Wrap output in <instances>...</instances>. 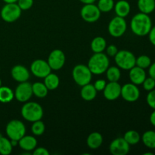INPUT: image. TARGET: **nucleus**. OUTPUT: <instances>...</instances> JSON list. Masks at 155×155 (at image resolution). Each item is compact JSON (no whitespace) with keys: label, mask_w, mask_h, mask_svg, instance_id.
Returning <instances> with one entry per match:
<instances>
[{"label":"nucleus","mask_w":155,"mask_h":155,"mask_svg":"<svg viewBox=\"0 0 155 155\" xmlns=\"http://www.w3.org/2000/svg\"><path fill=\"white\" fill-rule=\"evenodd\" d=\"M130 27L133 33L136 36H147L152 27L151 18L147 14L142 13V12L136 14L132 18Z\"/></svg>","instance_id":"f257e3e1"},{"label":"nucleus","mask_w":155,"mask_h":155,"mask_svg":"<svg viewBox=\"0 0 155 155\" xmlns=\"http://www.w3.org/2000/svg\"><path fill=\"white\" fill-rule=\"evenodd\" d=\"M110 61L107 54L103 52L94 53L93 55L89 58L88 65L92 74L100 75L106 72L109 68Z\"/></svg>","instance_id":"f03ea898"},{"label":"nucleus","mask_w":155,"mask_h":155,"mask_svg":"<svg viewBox=\"0 0 155 155\" xmlns=\"http://www.w3.org/2000/svg\"><path fill=\"white\" fill-rule=\"evenodd\" d=\"M21 115L26 120L33 123L42 119L43 117V109L38 103L27 101L21 108Z\"/></svg>","instance_id":"7ed1b4c3"},{"label":"nucleus","mask_w":155,"mask_h":155,"mask_svg":"<svg viewBox=\"0 0 155 155\" xmlns=\"http://www.w3.org/2000/svg\"><path fill=\"white\" fill-rule=\"evenodd\" d=\"M114 60L120 69L130 71L131 68L136 66V56L133 52L127 50L118 51L114 56Z\"/></svg>","instance_id":"20e7f679"},{"label":"nucleus","mask_w":155,"mask_h":155,"mask_svg":"<svg viewBox=\"0 0 155 155\" xmlns=\"http://www.w3.org/2000/svg\"><path fill=\"white\" fill-rule=\"evenodd\" d=\"M5 133L10 140L19 141L26 134L25 125L19 120H12L6 125Z\"/></svg>","instance_id":"39448f33"},{"label":"nucleus","mask_w":155,"mask_h":155,"mask_svg":"<svg viewBox=\"0 0 155 155\" xmlns=\"http://www.w3.org/2000/svg\"><path fill=\"white\" fill-rule=\"evenodd\" d=\"M73 79L77 85L80 86L90 83L92 78V73L89 67L84 64H77L72 71Z\"/></svg>","instance_id":"423d86ee"},{"label":"nucleus","mask_w":155,"mask_h":155,"mask_svg":"<svg viewBox=\"0 0 155 155\" xmlns=\"http://www.w3.org/2000/svg\"><path fill=\"white\" fill-rule=\"evenodd\" d=\"M21 10L17 2L6 3L2 8L0 15L2 19L7 23H13L19 19L21 15Z\"/></svg>","instance_id":"0eeeda50"},{"label":"nucleus","mask_w":155,"mask_h":155,"mask_svg":"<svg viewBox=\"0 0 155 155\" xmlns=\"http://www.w3.org/2000/svg\"><path fill=\"white\" fill-rule=\"evenodd\" d=\"M127 29V24L124 18L116 16L110 20L109 22L108 30L109 33L111 36L118 38L122 36L126 33Z\"/></svg>","instance_id":"6e6552de"},{"label":"nucleus","mask_w":155,"mask_h":155,"mask_svg":"<svg viewBox=\"0 0 155 155\" xmlns=\"http://www.w3.org/2000/svg\"><path fill=\"white\" fill-rule=\"evenodd\" d=\"M100 10L98 6L94 3L92 4H85L80 11L81 18L88 23L96 22L101 16Z\"/></svg>","instance_id":"1a4fd4ad"},{"label":"nucleus","mask_w":155,"mask_h":155,"mask_svg":"<svg viewBox=\"0 0 155 155\" xmlns=\"http://www.w3.org/2000/svg\"><path fill=\"white\" fill-rule=\"evenodd\" d=\"M15 98L20 102H27L33 95L32 84L27 81L20 83L15 91Z\"/></svg>","instance_id":"9d476101"},{"label":"nucleus","mask_w":155,"mask_h":155,"mask_svg":"<svg viewBox=\"0 0 155 155\" xmlns=\"http://www.w3.org/2000/svg\"><path fill=\"white\" fill-rule=\"evenodd\" d=\"M30 71L35 77L38 78H45L51 73V69L46 61L36 59L30 65Z\"/></svg>","instance_id":"9b49d317"},{"label":"nucleus","mask_w":155,"mask_h":155,"mask_svg":"<svg viewBox=\"0 0 155 155\" xmlns=\"http://www.w3.org/2000/svg\"><path fill=\"white\" fill-rule=\"evenodd\" d=\"M66 61L64 53L60 49H54L50 52L48 58V64L51 70L58 71L64 67Z\"/></svg>","instance_id":"f8f14e48"},{"label":"nucleus","mask_w":155,"mask_h":155,"mask_svg":"<svg viewBox=\"0 0 155 155\" xmlns=\"http://www.w3.org/2000/svg\"><path fill=\"white\" fill-rule=\"evenodd\" d=\"M120 95L128 102H135L140 97V90L136 85L133 83H127L121 86Z\"/></svg>","instance_id":"ddd939ff"},{"label":"nucleus","mask_w":155,"mask_h":155,"mask_svg":"<svg viewBox=\"0 0 155 155\" xmlns=\"http://www.w3.org/2000/svg\"><path fill=\"white\" fill-rule=\"evenodd\" d=\"M130 145L123 138H117L110 144V152L113 155H126L130 151Z\"/></svg>","instance_id":"4468645a"},{"label":"nucleus","mask_w":155,"mask_h":155,"mask_svg":"<svg viewBox=\"0 0 155 155\" xmlns=\"http://www.w3.org/2000/svg\"><path fill=\"white\" fill-rule=\"evenodd\" d=\"M104 96L109 101H114L120 96L121 86L118 82H109L103 90Z\"/></svg>","instance_id":"2eb2a0df"},{"label":"nucleus","mask_w":155,"mask_h":155,"mask_svg":"<svg viewBox=\"0 0 155 155\" xmlns=\"http://www.w3.org/2000/svg\"><path fill=\"white\" fill-rule=\"evenodd\" d=\"M11 75L12 78L18 83L26 82L30 78V73L27 68L21 64L15 65L12 68Z\"/></svg>","instance_id":"dca6fc26"},{"label":"nucleus","mask_w":155,"mask_h":155,"mask_svg":"<svg viewBox=\"0 0 155 155\" xmlns=\"http://www.w3.org/2000/svg\"><path fill=\"white\" fill-rule=\"evenodd\" d=\"M129 77H130V80L132 83L136 85V86H139V85L142 84L147 76L145 69H142L136 65L130 70Z\"/></svg>","instance_id":"f3484780"},{"label":"nucleus","mask_w":155,"mask_h":155,"mask_svg":"<svg viewBox=\"0 0 155 155\" xmlns=\"http://www.w3.org/2000/svg\"><path fill=\"white\" fill-rule=\"evenodd\" d=\"M18 145L24 151H31L37 146V140L32 136H24L18 141Z\"/></svg>","instance_id":"a211bd4d"},{"label":"nucleus","mask_w":155,"mask_h":155,"mask_svg":"<svg viewBox=\"0 0 155 155\" xmlns=\"http://www.w3.org/2000/svg\"><path fill=\"white\" fill-rule=\"evenodd\" d=\"M117 16L121 17V18H126L130 14L131 7L130 3L126 0H120L114 4V7Z\"/></svg>","instance_id":"6ab92c4d"},{"label":"nucleus","mask_w":155,"mask_h":155,"mask_svg":"<svg viewBox=\"0 0 155 155\" xmlns=\"http://www.w3.org/2000/svg\"><path fill=\"white\" fill-rule=\"evenodd\" d=\"M80 95H81L82 98L85 101H92L96 97L97 90L95 89L94 85L88 83V84L82 86L81 91H80Z\"/></svg>","instance_id":"aec40b11"},{"label":"nucleus","mask_w":155,"mask_h":155,"mask_svg":"<svg viewBox=\"0 0 155 155\" xmlns=\"http://www.w3.org/2000/svg\"><path fill=\"white\" fill-rule=\"evenodd\" d=\"M103 143V136L98 132H94L89 134L86 139V144L91 149H97Z\"/></svg>","instance_id":"412c9836"},{"label":"nucleus","mask_w":155,"mask_h":155,"mask_svg":"<svg viewBox=\"0 0 155 155\" xmlns=\"http://www.w3.org/2000/svg\"><path fill=\"white\" fill-rule=\"evenodd\" d=\"M137 5L140 12L149 15L155 10V0H138Z\"/></svg>","instance_id":"4be33fe9"},{"label":"nucleus","mask_w":155,"mask_h":155,"mask_svg":"<svg viewBox=\"0 0 155 155\" xmlns=\"http://www.w3.org/2000/svg\"><path fill=\"white\" fill-rule=\"evenodd\" d=\"M107 47V42L104 38L101 36H96L91 42V49L94 53L103 52Z\"/></svg>","instance_id":"5701e85b"},{"label":"nucleus","mask_w":155,"mask_h":155,"mask_svg":"<svg viewBox=\"0 0 155 155\" xmlns=\"http://www.w3.org/2000/svg\"><path fill=\"white\" fill-rule=\"evenodd\" d=\"M59 83H60V80H59V77H58L57 74H55L50 73L44 78V84L45 85L48 90L56 89L58 87Z\"/></svg>","instance_id":"b1692460"},{"label":"nucleus","mask_w":155,"mask_h":155,"mask_svg":"<svg viewBox=\"0 0 155 155\" xmlns=\"http://www.w3.org/2000/svg\"><path fill=\"white\" fill-rule=\"evenodd\" d=\"M32 90H33V95L39 98L46 97L48 92V89H47L45 85L40 82H36L32 84Z\"/></svg>","instance_id":"393cba45"},{"label":"nucleus","mask_w":155,"mask_h":155,"mask_svg":"<svg viewBox=\"0 0 155 155\" xmlns=\"http://www.w3.org/2000/svg\"><path fill=\"white\" fill-rule=\"evenodd\" d=\"M141 139L147 148L155 149V131L148 130L145 132L141 137Z\"/></svg>","instance_id":"a878e982"},{"label":"nucleus","mask_w":155,"mask_h":155,"mask_svg":"<svg viewBox=\"0 0 155 155\" xmlns=\"http://www.w3.org/2000/svg\"><path fill=\"white\" fill-rule=\"evenodd\" d=\"M15 98V93L8 86H2L0 87V102L9 103Z\"/></svg>","instance_id":"bb28decb"},{"label":"nucleus","mask_w":155,"mask_h":155,"mask_svg":"<svg viewBox=\"0 0 155 155\" xmlns=\"http://www.w3.org/2000/svg\"><path fill=\"white\" fill-rule=\"evenodd\" d=\"M124 139L130 145H135L140 142L141 136L136 130H129L124 134Z\"/></svg>","instance_id":"cd10ccee"},{"label":"nucleus","mask_w":155,"mask_h":155,"mask_svg":"<svg viewBox=\"0 0 155 155\" xmlns=\"http://www.w3.org/2000/svg\"><path fill=\"white\" fill-rule=\"evenodd\" d=\"M106 77L109 82H118L120 79L121 72L118 67H110L106 71Z\"/></svg>","instance_id":"c85d7f7f"},{"label":"nucleus","mask_w":155,"mask_h":155,"mask_svg":"<svg viewBox=\"0 0 155 155\" xmlns=\"http://www.w3.org/2000/svg\"><path fill=\"white\" fill-rule=\"evenodd\" d=\"M13 146L11 143V140L8 138L2 136L0 138V154L8 155L12 153Z\"/></svg>","instance_id":"c756f323"},{"label":"nucleus","mask_w":155,"mask_h":155,"mask_svg":"<svg viewBox=\"0 0 155 155\" xmlns=\"http://www.w3.org/2000/svg\"><path fill=\"white\" fill-rule=\"evenodd\" d=\"M114 0H99L98 2V8L101 12H109L113 10L114 7Z\"/></svg>","instance_id":"7c9ffc66"},{"label":"nucleus","mask_w":155,"mask_h":155,"mask_svg":"<svg viewBox=\"0 0 155 155\" xmlns=\"http://www.w3.org/2000/svg\"><path fill=\"white\" fill-rule=\"evenodd\" d=\"M45 130V124L41 120L33 122V125L31 127V131L33 135H35V136H41L44 133Z\"/></svg>","instance_id":"2f4dec72"},{"label":"nucleus","mask_w":155,"mask_h":155,"mask_svg":"<svg viewBox=\"0 0 155 155\" xmlns=\"http://www.w3.org/2000/svg\"><path fill=\"white\" fill-rule=\"evenodd\" d=\"M151 64V60L150 57L145 54H142L139 57L136 58V65L139 67V68H142V69H146L150 67Z\"/></svg>","instance_id":"473e14b6"},{"label":"nucleus","mask_w":155,"mask_h":155,"mask_svg":"<svg viewBox=\"0 0 155 155\" xmlns=\"http://www.w3.org/2000/svg\"><path fill=\"white\" fill-rule=\"evenodd\" d=\"M142 86L145 90L146 91H151L155 89V80L152 77H146L144 82L142 83Z\"/></svg>","instance_id":"72a5a7b5"},{"label":"nucleus","mask_w":155,"mask_h":155,"mask_svg":"<svg viewBox=\"0 0 155 155\" xmlns=\"http://www.w3.org/2000/svg\"><path fill=\"white\" fill-rule=\"evenodd\" d=\"M17 4L22 11L29 10L33 5V0H18Z\"/></svg>","instance_id":"f704fd0d"},{"label":"nucleus","mask_w":155,"mask_h":155,"mask_svg":"<svg viewBox=\"0 0 155 155\" xmlns=\"http://www.w3.org/2000/svg\"><path fill=\"white\" fill-rule=\"evenodd\" d=\"M147 104L150 107L155 110V89L149 91L146 97Z\"/></svg>","instance_id":"c9c22d12"},{"label":"nucleus","mask_w":155,"mask_h":155,"mask_svg":"<svg viewBox=\"0 0 155 155\" xmlns=\"http://www.w3.org/2000/svg\"><path fill=\"white\" fill-rule=\"evenodd\" d=\"M106 52L107 54L110 57H114L118 52V48H117L116 45H110L107 47H106Z\"/></svg>","instance_id":"e433bc0d"},{"label":"nucleus","mask_w":155,"mask_h":155,"mask_svg":"<svg viewBox=\"0 0 155 155\" xmlns=\"http://www.w3.org/2000/svg\"><path fill=\"white\" fill-rule=\"evenodd\" d=\"M106 85H107V83L104 80H102V79H100V80H98L95 81V84H94V86H95V89L98 91H103L104 89L105 88Z\"/></svg>","instance_id":"4c0bfd02"},{"label":"nucleus","mask_w":155,"mask_h":155,"mask_svg":"<svg viewBox=\"0 0 155 155\" xmlns=\"http://www.w3.org/2000/svg\"><path fill=\"white\" fill-rule=\"evenodd\" d=\"M33 154L34 155H49V152L46 148L40 147V148H35L33 150Z\"/></svg>","instance_id":"58836bf2"},{"label":"nucleus","mask_w":155,"mask_h":155,"mask_svg":"<svg viewBox=\"0 0 155 155\" xmlns=\"http://www.w3.org/2000/svg\"><path fill=\"white\" fill-rule=\"evenodd\" d=\"M148 38H149V41L154 46H155V26L151 27V30H150L149 33H148Z\"/></svg>","instance_id":"ea45409f"},{"label":"nucleus","mask_w":155,"mask_h":155,"mask_svg":"<svg viewBox=\"0 0 155 155\" xmlns=\"http://www.w3.org/2000/svg\"><path fill=\"white\" fill-rule=\"evenodd\" d=\"M148 74H149V77H152L155 80V62L151 63V64L148 68Z\"/></svg>","instance_id":"a19ab883"},{"label":"nucleus","mask_w":155,"mask_h":155,"mask_svg":"<svg viewBox=\"0 0 155 155\" xmlns=\"http://www.w3.org/2000/svg\"><path fill=\"white\" fill-rule=\"evenodd\" d=\"M150 123L155 127V110L150 115Z\"/></svg>","instance_id":"79ce46f5"},{"label":"nucleus","mask_w":155,"mask_h":155,"mask_svg":"<svg viewBox=\"0 0 155 155\" xmlns=\"http://www.w3.org/2000/svg\"><path fill=\"white\" fill-rule=\"evenodd\" d=\"M80 1L85 5V4H92V3L95 2L96 0H80Z\"/></svg>","instance_id":"37998d69"},{"label":"nucleus","mask_w":155,"mask_h":155,"mask_svg":"<svg viewBox=\"0 0 155 155\" xmlns=\"http://www.w3.org/2000/svg\"><path fill=\"white\" fill-rule=\"evenodd\" d=\"M5 3H15L18 2V0H2Z\"/></svg>","instance_id":"c03bdc74"},{"label":"nucleus","mask_w":155,"mask_h":155,"mask_svg":"<svg viewBox=\"0 0 155 155\" xmlns=\"http://www.w3.org/2000/svg\"><path fill=\"white\" fill-rule=\"evenodd\" d=\"M145 155H154V153L152 152H147V153H145L144 154Z\"/></svg>","instance_id":"a18cd8bd"},{"label":"nucleus","mask_w":155,"mask_h":155,"mask_svg":"<svg viewBox=\"0 0 155 155\" xmlns=\"http://www.w3.org/2000/svg\"><path fill=\"white\" fill-rule=\"evenodd\" d=\"M2 86V80H1V79H0V87H1Z\"/></svg>","instance_id":"49530a36"},{"label":"nucleus","mask_w":155,"mask_h":155,"mask_svg":"<svg viewBox=\"0 0 155 155\" xmlns=\"http://www.w3.org/2000/svg\"><path fill=\"white\" fill-rule=\"evenodd\" d=\"M2 136H2V134H1V133H0V138H1V137H2Z\"/></svg>","instance_id":"de8ad7c7"}]
</instances>
